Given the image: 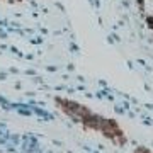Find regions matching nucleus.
Wrapping results in <instances>:
<instances>
[{
    "instance_id": "nucleus-1",
    "label": "nucleus",
    "mask_w": 153,
    "mask_h": 153,
    "mask_svg": "<svg viewBox=\"0 0 153 153\" xmlns=\"http://www.w3.org/2000/svg\"><path fill=\"white\" fill-rule=\"evenodd\" d=\"M56 104L60 105V109L65 112L68 117H71L76 123H82L85 128L94 129V131L102 133L107 140H111L116 145H124L126 143V134L119 128V124L112 119H105L102 116L95 114L85 105L68 100V99H56Z\"/></svg>"
}]
</instances>
